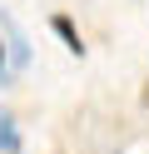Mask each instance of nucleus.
I'll return each instance as SVG.
<instances>
[{
  "label": "nucleus",
  "mask_w": 149,
  "mask_h": 154,
  "mask_svg": "<svg viewBox=\"0 0 149 154\" xmlns=\"http://www.w3.org/2000/svg\"><path fill=\"white\" fill-rule=\"evenodd\" d=\"M50 30L60 35V45H65V50L75 55V60H79V55H85V35H79V25L70 20V15H50Z\"/></svg>",
  "instance_id": "nucleus-1"
},
{
  "label": "nucleus",
  "mask_w": 149,
  "mask_h": 154,
  "mask_svg": "<svg viewBox=\"0 0 149 154\" xmlns=\"http://www.w3.org/2000/svg\"><path fill=\"white\" fill-rule=\"evenodd\" d=\"M25 144H20V119L10 109H0V154H20Z\"/></svg>",
  "instance_id": "nucleus-2"
},
{
  "label": "nucleus",
  "mask_w": 149,
  "mask_h": 154,
  "mask_svg": "<svg viewBox=\"0 0 149 154\" xmlns=\"http://www.w3.org/2000/svg\"><path fill=\"white\" fill-rule=\"evenodd\" d=\"M15 80V70H10V60H5V40H0V85H10Z\"/></svg>",
  "instance_id": "nucleus-3"
}]
</instances>
